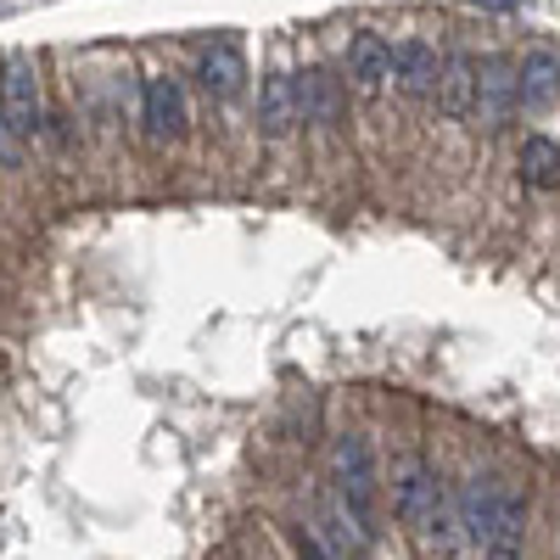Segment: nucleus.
<instances>
[{
	"label": "nucleus",
	"mask_w": 560,
	"mask_h": 560,
	"mask_svg": "<svg viewBox=\"0 0 560 560\" xmlns=\"http://www.w3.org/2000/svg\"><path fill=\"white\" fill-rule=\"evenodd\" d=\"M292 549H298V560H337L331 549H325L308 527H292Z\"/></svg>",
	"instance_id": "17"
},
{
	"label": "nucleus",
	"mask_w": 560,
	"mask_h": 560,
	"mask_svg": "<svg viewBox=\"0 0 560 560\" xmlns=\"http://www.w3.org/2000/svg\"><path fill=\"white\" fill-rule=\"evenodd\" d=\"M438 107L448 113V118H465L471 113V96H477V57H465V51H454V57H443L438 62Z\"/></svg>",
	"instance_id": "13"
},
{
	"label": "nucleus",
	"mask_w": 560,
	"mask_h": 560,
	"mask_svg": "<svg viewBox=\"0 0 560 560\" xmlns=\"http://www.w3.org/2000/svg\"><path fill=\"white\" fill-rule=\"evenodd\" d=\"M393 84L404 90V96H432L438 90V51L427 39L393 45Z\"/></svg>",
	"instance_id": "12"
},
{
	"label": "nucleus",
	"mask_w": 560,
	"mask_h": 560,
	"mask_svg": "<svg viewBox=\"0 0 560 560\" xmlns=\"http://www.w3.org/2000/svg\"><path fill=\"white\" fill-rule=\"evenodd\" d=\"M0 113H7V124L28 140L39 135L45 124V102H39V73L28 57H7V73H0Z\"/></svg>",
	"instance_id": "4"
},
{
	"label": "nucleus",
	"mask_w": 560,
	"mask_h": 560,
	"mask_svg": "<svg viewBox=\"0 0 560 560\" xmlns=\"http://www.w3.org/2000/svg\"><path fill=\"white\" fill-rule=\"evenodd\" d=\"M298 129V79L292 73H269L264 96H258V135L264 140H287Z\"/></svg>",
	"instance_id": "11"
},
{
	"label": "nucleus",
	"mask_w": 560,
	"mask_h": 560,
	"mask_svg": "<svg viewBox=\"0 0 560 560\" xmlns=\"http://www.w3.org/2000/svg\"><path fill=\"white\" fill-rule=\"evenodd\" d=\"M471 113L482 118V129H504V118L516 113V62H510V57H482L477 62Z\"/></svg>",
	"instance_id": "6"
},
{
	"label": "nucleus",
	"mask_w": 560,
	"mask_h": 560,
	"mask_svg": "<svg viewBox=\"0 0 560 560\" xmlns=\"http://www.w3.org/2000/svg\"><path fill=\"white\" fill-rule=\"evenodd\" d=\"M488 560H522V549H516V544H493Z\"/></svg>",
	"instance_id": "18"
},
{
	"label": "nucleus",
	"mask_w": 560,
	"mask_h": 560,
	"mask_svg": "<svg viewBox=\"0 0 560 560\" xmlns=\"http://www.w3.org/2000/svg\"><path fill=\"white\" fill-rule=\"evenodd\" d=\"M342 118V90L331 73H303L298 84V124H314V129H331Z\"/></svg>",
	"instance_id": "14"
},
{
	"label": "nucleus",
	"mask_w": 560,
	"mask_h": 560,
	"mask_svg": "<svg viewBox=\"0 0 560 560\" xmlns=\"http://www.w3.org/2000/svg\"><path fill=\"white\" fill-rule=\"evenodd\" d=\"M197 79H202V90H208L213 102H236L242 90H247V57H242V45L236 39L208 45L202 62H197Z\"/></svg>",
	"instance_id": "8"
},
{
	"label": "nucleus",
	"mask_w": 560,
	"mask_h": 560,
	"mask_svg": "<svg viewBox=\"0 0 560 560\" xmlns=\"http://www.w3.org/2000/svg\"><path fill=\"white\" fill-rule=\"evenodd\" d=\"M522 179L538 185V191H555V185H560V147H555V140H544V135L527 140V147H522Z\"/></svg>",
	"instance_id": "15"
},
{
	"label": "nucleus",
	"mask_w": 560,
	"mask_h": 560,
	"mask_svg": "<svg viewBox=\"0 0 560 560\" xmlns=\"http://www.w3.org/2000/svg\"><path fill=\"white\" fill-rule=\"evenodd\" d=\"M443 499H448V493L438 488V471H432L427 459H420V454L398 459V471H393V510H398V522H404L409 533H427Z\"/></svg>",
	"instance_id": "2"
},
{
	"label": "nucleus",
	"mask_w": 560,
	"mask_h": 560,
	"mask_svg": "<svg viewBox=\"0 0 560 560\" xmlns=\"http://www.w3.org/2000/svg\"><path fill=\"white\" fill-rule=\"evenodd\" d=\"M560 96V57L555 51H527V62H516V113H544Z\"/></svg>",
	"instance_id": "10"
},
{
	"label": "nucleus",
	"mask_w": 560,
	"mask_h": 560,
	"mask_svg": "<svg viewBox=\"0 0 560 560\" xmlns=\"http://www.w3.org/2000/svg\"><path fill=\"white\" fill-rule=\"evenodd\" d=\"M504 482L499 477H471L454 493V527L471 538V544H499V510H504Z\"/></svg>",
	"instance_id": "3"
},
{
	"label": "nucleus",
	"mask_w": 560,
	"mask_h": 560,
	"mask_svg": "<svg viewBox=\"0 0 560 560\" xmlns=\"http://www.w3.org/2000/svg\"><path fill=\"white\" fill-rule=\"evenodd\" d=\"M0 168H23V135L7 124V113H0Z\"/></svg>",
	"instance_id": "16"
},
{
	"label": "nucleus",
	"mask_w": 560,
	"mask_h": 560,
	"mask_svg": "<svg viewBox=\"0 0 560 560\" xmlns=\"http://www.w3.org/2000/svg\"><path fill=\"white\" fill-rule=\"evenodd\" d=\"M140 124H147L152 147H174V140L185 135V124H191V113H185V90L174 79H147L140 84Z\"/></svg>",
	"instance_id": "5"
},
{
	"label": "nucleus",
	"mask_w": 560,
	"mask_h": 560,
	"mask_svg": "<svg viewBox=\"0 0 560 560\" xmlns=\"http://www.w3.org/2000/svg\"><path fill=\"white\" fill-rule=\"evenodd\" d=\"M331 555H364L370 549V527L353 516V510L337 493H319L314 499V527H308Z\"/></svg>",
	"instance_id": "7"
},
{
	"label": "nucleus",
	"mask_w": 560,
	"mask_h": 560,
	"mask_svg": "<svg viewBox=\"0 0 560 560\" xmlns=\"http://www.w3.org/2000/svg\"><path fill=\"white\" fill-rule=\"evenodd\" d=\"M348 79H353L359 96H382L393 84V45L382 34H359L348 45Z\"/></svg>",
	"instance_id": "9"
},
{
	"label": "nucleus",
	"mask_w": 560,
	"mask_h": 560,
	"mask_svg": "<svg viewBox=\"0 0 560 560\" xmlns=\"http://www.w3.org/2000/svg\"><path fill=\"white\" fill-rule=\"evenodd\" d=\"M331 482H337V499L353 510L364 527L376 522V488H382V471H376V448H370V438H359V432L337 438V448H331Z\"/></svg>",
	"instance_id": "1"
}]
</instances>
